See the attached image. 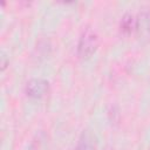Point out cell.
I'll return each instance as SVG.
<instances>
[{
	"label": "cell",
	"mask_w": 150,
	"mask_h": 150,
	"mask_svg": "<svg viewBox=\"0 0 150 150\" xmlns=\"http://www.w3.org/2000/svg\"><path fill=\"white\" fill-rule=\"evenodd\" d=\"M8 62H9L8 57H7V56H6V54L2 52V53H1V70H2V71L6 69V67H7Z\"/></svg>",
	"instance_id": "cell-6"
},
{
	"label": "cell",
	"mask_w": 150,
	"mask_h": 150,
	"mask_svg": "<svg viewBox=\"0 0 150 150\" xmlns=\"http://www.w3.org/2000/svg\"><path fill=\"white\" fill-rule=\"evenodd\" d=\"M98 45H100V40L97 33L90 27L84 28L79 38V42L76 47L77 56L82 60L89 59L93 54H95V52L98 48Z\"/></svg>",
	"instance_id": "cell-1"
},
{
	"label": "cell",
	"mask_w": 150,
	"mask_h": 150,
	"mask_svg": "<svg viewBox=\"0 0 150 150\" xmlns=\"http://www.w3.org/2000/svg\"><path fill=\"white\" fill-rule=\"evenodd\" d=\"M135 34L142 43L150 42V8L142 7L136 15Z\"/></svg>",
	"instance_id": "cell-2"
},
{
	"label": "cell",
	"mask_w": 150,
	"mask_h": 150,
	"mask_svg": "<svg viewBox=\"0 0 150 150\" xmlns=\"http://www.w3.org/2000/svg\"><path fill=\"white\" fill-rule=\"evenodd\" d=\"M135 25H136V16L127 12L120 21V30L124 35H130L132 32H135Z\"/></svg>",
	"instance_id": "cell-5"
},
{
	"label": "cell",
	"mask_w": 150,
	"mask_h": 150,
	"mask_svg": "<svg viewBox=\"0 0 150 150\" xmlns=\"http://www.w3.org/2000/svg\"><path fill=\"white\" fill-rule=\"evenodd\" d=\"M75 150H96L95 135L89 130H83L79 137Z\"/></svg>",
	"instance_id": "cell-4"
},
{
	"label": "cell",
	"mask_w": 150,
	"mask_h": 150,
	"mask_svg": "<svg viewBox=\"0 0 150 150\" xmlns=\"http://www.w3.org/2000/svg\"><path fill=\"white\" fill-rule=\"evenodd\" d=\"M28 150H39V148H38V145H35V144H32V145L28 148Z\"/></svg>",
	"instance_id": "cell-7"
},
{
	"label": "cell",
	"mask_w": 150,
	"mask_h": 150,
	"mask_svg": "<svg viewBox=\"0 0 150 150\" xmlns=\"http://www.w3.org/2000/svg\"><path fill=\"white\" fill-rule=\"evenodd\" d=\"M49 91V83L43 79H30L25 87V93L32 98H41Z\"/></svg>",
	"instance_id": "cell-3"
}]
</instances>
